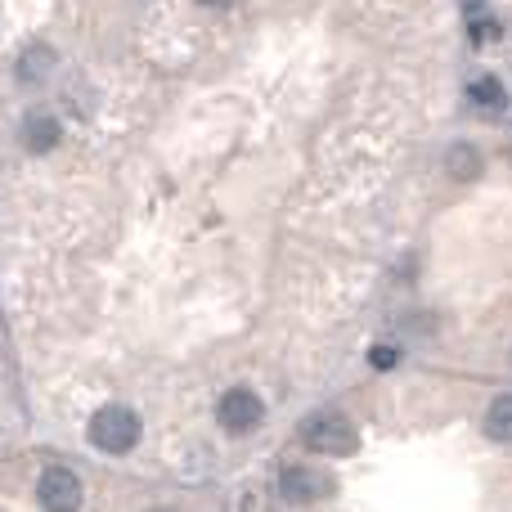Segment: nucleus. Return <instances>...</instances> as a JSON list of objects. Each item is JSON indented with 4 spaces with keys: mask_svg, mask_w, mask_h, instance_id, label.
I'll return each instance as SVG.
<instances>
[{
    "mask_svg": "<svg viewBox=\"0 0 512 512\" xmlns=\"http://www.w3.org/2000/svg\"><path fill=\"white\" fill-rule=\"evenodd\" d=\"M140 414L135 409H126V405H104V409H95L90 414V427H86V436H90V445L95 450H104V454H131L135 445H140Z\"/></svg>",
    "mask_w": 512,
    "mask_h": 512,
    "instance_id": "1",
    "label": "nucleus"
},
{
    "mask_svg": "<svg viewBox=\"0 0 512 512\" xmlns=\"http://www.w3.org/2000/svg\"><path fill=\"white\" fill-rule=\"evenodd\" d=\"M301 441H306L310 454H328V459H346V454L360 450V432L342 414H315L301 427Z\"/></svg>",
    "mask_w": 512,
    "mask_h": 512,
    "instance_id": "2",
    "label": "nucleus"
},
{
    "mask_svg": "<svg viewBox=\"0 0 512 512\" xmlns=\"http://www.w3.org/2000/svg\"><path fill=\"white\" fill-rule=\"evenodd\" d=\"M36 499H41L45 512H81L86 490H81L77 472L63 468V463H54V468H45L41 481H36Z\"/></svg>",
    "mask_w": 512,
    "mask_h": 512,
    "instance_id": "3",
    "label": "nucleus"
},
{
    "mask_svg": "<svg viewBox=\"0 0 512 512\" xmlns=\"http://www.w3.org/2000/svg\"><path fill=\"white\" fill-rule=\"evenodd\" d=\"M216 418H221V427L230 436H248L261 427V418H265V400L256 396L252 387H230L221 396V405H216Z\"/></svg>",
    "mask_w": 512,
    "mask_h": 512,
    "instance_id": "4",
    "label": "nucleus"
},
{
    "mask_svg": "<svg viewBox=\"0 0 512 512\" xmlns=\"http://www.w3.org/2000/svg\"><path fill=\"white\" fill-rule=\"evenodd\" d=\"M279 495L288 499V504H319V499L333 495V477L310 468V463H288V468L279 472Z\"/></svg>",
    "mask_w": 512,
    "mask_h": 512,
    "instance_id": "5",
    "label": "nucleus"
},
{
    "mask_svg": "<svg viewBox=\"0 0 512 512\" xmlns=\"http://www.w3.org/2000/svg\"><path fill=\"white\" fill-rule=\"evenodd\" d=\"M59 135H63L59 117L45 113V108H36V113L23 117V144H27V153H50L54 144H59Z\"/></svg>",
    "mask_w": 512,
    "mask_h": 512,
    "instance_id": "6",
    "label": "nucleus"
},
{
    "mask_svg": "<svg viewBox=\"0 0 512 512\" xmlns=\"http://www.w3.org/2000/svg\"><path fill=\"white\" fill-rule=\"evenodd\" d=\"M50 72H54V50L50 45H27L23 59H18V68H14V77H18V86H41Z\"/></svg>",
    "mask_w": 512,
    "mask_h": 512,
    "instance_id": "7",
    "label": "nucleus"
},
{
    "mask_svg": "<svg viewBox=\"0 0 512 512\" xmlns=\"http://www.w3.org/2000/svg\"><path fill=\"white\" fill-rule=\"evenodd\" d=\"M486 436L490 441H499V445H512V396H495L490 400V409H486Z\"/></svg>",
    "mask_w": 512,
    "mask_h": 512,
    "instance_id": "8",
    "label": "nucleus"
},
{
    "mask_svg": "<svg viewBox=\"0 0 512 512\" xmlns=\"http://www.w3.org/2000/svg\"><path fill=\"white\" fill-rule=\"evenodd\" d=\"M468 99L477 108H486V113H504L508 108V90H504V81L499 77H477L468 86Z\"/></svg>",
    "mask_w": 512,
    "mask_h": 512,
    "instance_id": "9",
    "label": "nucleus"
},
{
    "mask_svg": "<svg viewBox=\"0 0 512 512\" xmlns=\"http://www.w3.org/2000/svg\"><path fill=\"white\" fill-rule=\"evenodd\" d=\"M445 167H450L454 180H477L481 176V153L472 149V144H450V153H445Z\"/></svg>",
    "mask_w": 512,
    "mask_h": 512,
    "instance_id": "10",
    "label": "nucleus"
},
{
    "mask_svg": "<svg viewBox=\"0 0 512 512\" xmlns=\"http://www.w3.org/2000/svg\"><path fill=\"white\" fill-rule=\"evenodd\" d=\"M369 364L373 369H391V364H396V351H391V346H378V351L369 355Z\"/></svg>",
    "mask_w": 512,
    "mask_h": 512,
    "instance_id": "11",
    "label": "nucleus"
},
{
    "mask_svg": "<svg viewBox=\"0 0 512 512\" xmlns=\"http://www.w3.org/2000/svg\"><path fill=\"white\" fill-rule=\"evenodd\" d=\"M203 5H212V9H225V5H234V0H203Z\"/></svg>",
    "mask_w": 512,
    "mask_h": 512,
    "instance_id": "12",
    "label": "nucleus"
},
{
    "mask_svg": "<svg viewBox=\"0 0 512 512\" xmlns=\"http://www.w3.org/2000/svg\"><path fill=\"white\" fill-rule=\"evenodd\" d=\"M153 512H158V508H153ZM162 512H171V508H162Z\"/></svg>",
    "mask_w": 512,
    "mask_h": 512,
    "instance_id": "13",
    "label": "nucleus"
}]
</instances>
